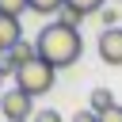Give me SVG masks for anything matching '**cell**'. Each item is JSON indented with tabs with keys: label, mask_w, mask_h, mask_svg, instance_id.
Listing matches in <instances>:
<instances>
[{
	"label": "cell",
	"mask_w": 122,
	"mask_h": 122,
	"mask_svg": "<svg viewBox=\"0 0 122 122\" xmlns=\"http://www.w3.org/2000/svg\"><path fill=\"white\" fill-rule=\"evenodd\" d=\"M34 50H38V57H42L50 69H69V65L80 61L84 38H80V30H72V27H65V23H50V27L38 30Z\"/></svg>",
	"instance_id": "cell-1"
},
{
	"label": "cell",
	"mask_w": 122,
	"mask_h": 122,
	"mask_svg": "<svg viewBox=\"0 0 122 122\" xmlns=\"http://www.w3.org/2000/svg\"><path fill=\"white\" fill-rule=\"evenodd\" d=\"M53 76H57V69H50L42 57H34L30 65H23V69L15 72V88L34 99V95H46V92L53 88Z\"/></svg>",
	"instance_id": "cell-2"
},
{
	"label": "cell",
	"mask_w": 122,
	"mask_h": 122,
	"mask_svg": "<svg viewBox=\"0 0 122 122\" xmlns=\"http://www.w3.org/2000/svg\"><path fill=\"white\" fill-rule=\"evenodd\" d=\"M0 114H4V122H30L34 118V99L19 88L0 92Z\"/></svg>",
	"instance_id": "cell-3"
},
{
	"label": "cell",
	"mask_w": 122,
	"mask_h": 122,
	"mask_svg": "<svg viewBox=\"0 0 122 122\" xmlns=\"http://www.w3.org/2000/svg\"><path fill=\"white\" fill-rule=\"evenodd\" d=\"M95 50H99V57H103L107 65H122V27H107V30H99Z\"/></svg>",
	"instance_id": "cell-4"
},
{
	"label": "cell",
	"mask_w": 122,
	"mask_h": 122,
	"mask_svg": "<svg viewBox=\"0 0 122 122\" xmlns=\"http://www.w3.org/2000/svg\"><path fill=\"white\" fill-rule=\"evenodd\" d=\"M19 42H23V27H19V19L0 15V57H4V53H11Z\"/></svg>",
	"instance_id": "cell-5"
},
{
	"label": "cell",
	"mask_w": 122,
	"mask_h": 122,
	"mask_svg": "<svg viewBox=\"0 0 122 122\" xmlns=\"http://www.w3.org/2000/svg\"><path fill=\"white\" fill-rule=\"evenodd\" d=\"M111 107H114V92H107V88H95V92H92V111H95V114H107Z\"/></svg>",
	"instance_id": "cell-6"
},
{
	"label": "cell",
	"mask_w": 122,
	"mask_h": 122,
	"mask_svg": "<svg viewBox=\"0 0 122 122\" xmlns=\"http://www.w3.org/2000/svg\"><path fill=\"white\" fill-rule=\"evenodd\" d=\"M65 8H72V11H80V15L88 19V15L103 11V8H107V0H65Z\"/></svg>",
	"instance_id": "cell-7"
},
{
	"label": "cell",
	"mask_w": 122,
	"mask_h": 122,
	"mask_svg": "<svg viewBox=\"0 0 122 122\" xmlns=\"http://www.w3.org/2000/svg\"><path fill=\"white\" fill-rule=\"evenodd\" d=\"M30 4V11H38V15H61V8H65V0H27Z\"/></svg>",
	"instance_id": "cell-8"
},
{
	"label": "cell",
	"mask_w": 122,
	"mask_h": 122,
	"mask_svg": "<svg viewBox=\"0 0 122 122\" xmlns=\"http://www.w3.org/2000/svg\"><path fill=\"white\" fill-rule=\"evenodd\" d=\"M23 11H30V4H27V0H0V15H11V19H19Z\"/></svg>",
	"instance_id": "cell-9"
},
{
	"label": "cell",
	"mask_w": 122,
	"mask_h": 122,
	"mask_svg": "<svg viewBox=\"0 0 122 122\" xmlns=\"http://www.w3.org/2000/svg\"><path fill=\"white\" fill-rule=\"evenodd\" d=\"M80 19H84L80 11H72V8H61V19H57V23H65V27H72V30H76V27H80Z\"/></svg>",
	"instance_id": "cell-10"
},
{
	"label": "cell",
	"mask_w": 122,
	"mask_h": 122,
	"mask_svg": "<svg viewBox=\"0 0 122 122\" xmlns=\"http://www.w3.org/2000/svg\"><path fill=\"white\" fill-rule=\"evenodd\" d=\"M30 122H61V114L53 111V107H46V111H34V118Z\"/></svg>",
	"instance_id": "cell-11"
},
{
	"label": "cell",
	"mask_w": 122,
	"mask_h": 122,
	"mask_svg": "<svg viewBox=\"0 0 122 122\" xmlns=\"http://www.w3.org/2000/svg\"><path fill=\"white\" fill-rule=\"evenodd\" d=\"M99 122H122V103H114L107 114H99Z\"/></svg>",
	"instance_id": "cell-12"
},
{
	"label": "cell",
	"mask_w": 122,
	"mask_h": 122,
	"mask_svg": "<svg viewBox=\"0 0 122 122\" xmlns=\"http://www.w3.org/2000/svg\"><path fill=\"white\" fill-rule=\"evenodd\" d=\"M99 19H103V30H107V27H114V19L122 23V15H114L111 8H103V11H99Z\"/></svg>",
	"instance_id": "cell-13"
},
{
	"label": "cell",
	"mask_w": 122,
	"mask_h": 122,
	"mask_svg": "<svg viewBox=\"0 0 122 122\" xmlns=\"http://www.w3.org/2000/svg\"><path fill=\"white\" fill-rule=\"evenodd\" d=\"M72 122H99V114L88 107V111H76V114H72Z\"/></svg>",
	"instance_id": "cell-14"
},
{
	"label": "cell",
	"mask_w": 122,
	"mask_h": 122,
	"mask_svg": "<svg viewBox=\"0 0 122 122\" xmlns=\"http://www.w3.org/2000/svg\"><path fill=\"white\" fill-rule=\"evenodd\" d=\"M0 84H4V72H0Z\"/></svg>",
	"instance_id": "cell-15"
}]
</instances>
